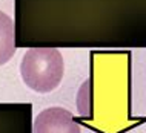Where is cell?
Segmentation results:
<instances>
[{"instance_id": "6da1fadb", "label": "cell", "mask_w": 146, "mask_h": 133, "mask_svg": "<svg viewBox=\"0 0 146 133\" xmlns=\"http://www.w3.org/2000/svg\"><path fill=\"white\" fill-rule=\"evenodd\" d=\"M65 63L58 49L31 48L25 52L20 63L22 80L31 90L48 93L62 83Z\"/></svg>"}, {"instance_id": "7a4b0ae2", "label": "cell", "mask_w": 146, "mask_h": 133, "mask_svg": "<svg viewBox=\"0 0 146 133\" xmlns=\"http://www.w3.org/2000/svg\"><path fill=\"white\" fill-rule=\"evenodd\" d=\"M33 133H80V126L63 107H48L35 116Z\"/></svg>"}, {"instance_id": "3957f363", "label": "cell", "mask_w": 146, "mask_h": 133, "mask_svg": "<svg viewBox=\"0 0 146 133\" xmlns=\"http://www.w3.org/2000/svg\"><path fill=\"white\" fill-rule=\"evenodd\" d=\"M15 54V31L9 15L0 11V66L11 60Z\"/></svg>"}]
</instances>
